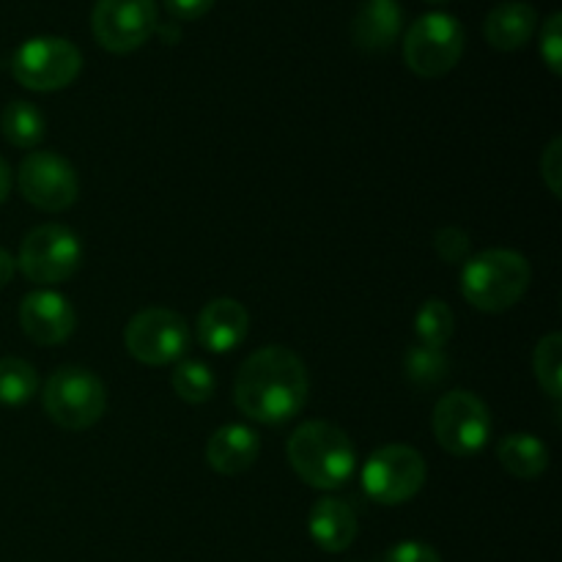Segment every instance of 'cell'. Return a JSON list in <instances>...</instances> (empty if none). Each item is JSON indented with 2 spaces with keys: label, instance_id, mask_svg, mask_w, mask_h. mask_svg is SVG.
I'll list each match as a JSON object with an SVG mask.
<instances>
[{
  "label": "cell",
  "instance_id": "1",
  "mask_svg": "<svg viewBox=\"0 0 562 562\" xmlns=\"http://www.w3.org/2000/svg\"><path fill=\"white\" fill-rule=\"evenodd\" d=\"M234 401L241 415L261 426L294 420L307 401L305 362L285 346L252 351L236 371Z\"/></svg>",
  "mask_w": 562,
  "mask_h": 562
},
{
  "label": "cell",
  "instance_id": "2",
  "mask_svg": "<svg viewBox=\"0 0 562 562\" xmlns=\"http://www.w3.org/2000/svg\"><path fill=\"white\" fill-rule=\"evenodd\" d=\"M289 461L296 475L313 488L333 492L351 481L357 470V450L344 428L324 420H307L291 434Z\"/></svg>",
  "mask_w": 562,
  "mask_h": 562
},
{
  "label": "cell",
  "instance_id": "3",
  "mask_svg": "<svg viewBox=\"0 0 562 562\" xmlns=\"http://www.w3.org/2000/svg\"><path fill=\"white\" fill-rule=\"evenodd\" d=\"M530 263L516 250H483L464 261L461 294L483 313H505L530 289Z\"/></svg>",
  "mask_w": 562,
  "mask_h": 562
},
{
  "label": "cell",
  "instance_id": "4",
  "mask_svg": "<svg viewBox=\"0 0 562 562\" xmlns=\"http://www.w3.org/2000/svg\"><path fill=\"white\" fill-rule=\"evenodd\" d=\"M44 412L64 431H86L102 420L108 409V390L102 379L80 366H64L44 384Z\"/></svg>",
  "mask_w": 562,
  "mask_h": 562
},
{
  "label": "cell",
  "instance_id": "5",
  "mask_svg": "<svg viewBox=\"0 0 562 562\" xmlns=\"http://www.w3.org/2000/svg\"><path fill=\"white\" fill-rule=\"evenodd\" d=\"M464 53V27L453 14L428 11L417 16L404 36V60L415 75L442 77Z\"/></svg>",
  "mask_w": 562,
  "mask_h": 562
},
{
  "label": "cell",
  "instance_id": "6",
  "mask_svg": "<svg viewBox=\"0 0 562 562\" xmlns=\"http://www.w3.org/2000/svg\"><path fill=\"white\" fill-rule=\"evenodd\" d=\"M431 423L434 437L442 445V450L459 459L481 453L492 439V412L470 390H453L442 395Z\"/></svg>",
  "mask_w": 562,
  "mask_h": 562
},
{
  "label": "cell",
  "instance_id": "7",
  "mask_svg": "<svg viewBox=\"0 0 562 562\" xmlns=\"http://www.w3.org/2000/svg\"><path fill=\"white\" fill-rule=\"evenodd\" d=\"M80 49L64 36L27 38L11 58V75L31 91H60L80 75Z\"/></svg>",
  "mask_w": 562,
  "mask_h": 562
},
{
  "label": "cell",
  "instance_id": "8",
  "mask_svg": "<svg viewBox=\"0 0 562 562\" xmlns=\"http://www.w3.org/2000/svg\"><path fill=\"white\" fill-rule=\"evenodd\" d=\"M82 245L77 234L66 225L47 223L33 228L22 239L16 267L31 283L55 285L69 280L80 269Z\"/></svg>",
  "mask_w": 562,
  "mask_h": 562
},
{
  "label": "cell",
  "instance_id": "9",
  "mask_svg": "<svg viewBox=\"0 0 562 562\" xmlns=\"http://www.w3.org/2000/svg\"><path fill=\"white\" fill-rule=\"evenodd\" d=\"M426 459L409 445H387L371 453L360 472L362 492L379 505L409 503L426 483Z\"/></svg>",
  "mask_w": 562,
  "mask_h": 562
},
{
  "label": "cell",
  "instance_id": "10",
  "mask_svg": "<svg viewBox=\"0 0 562 562\" xmlns=\"http://www.w3.org/2000/svg\"><path fill=\"white\" fill-rule=\"evenodd\" d=\"M126 351L143 366H170L190 349V327L168 307H146L135 313L124 329Z\"/></svg>",
  "mask_w": 562,
  "mask_h": 562
},
{
  "label": "cell",
  "instance_id": "11",
  "mask_svg": "<svg viewBox=\"0 0 562 562\" xmlns=\"http://www.w3.org/2000/svg\"><path fill=\"white\" fill-rule=\"evenodd\" d=\"M157 0H97L91 27L110 53H132L157 31Z\"/></svg>",
  "mask_w": 562,
  "mask_h": 562
},
{
  "label": "cell",
  "instance_id": "12",
  "mask_svg": "<svg viewBox=\"0 0 562 562\" xmlns=\"http://www.w3.org/2000/svg\"><path fill=\"white\" fill-rule=\"evenodd\" d=\"M22 198L42 212H64L80 195L75 168L53 151H33L16 170Z\"/></svg>",
  "mask_w": 562,
  "mask_h": 562
},
{
  "label": "cell",
  "instance_id": "13",
  "mask_svg": "<svg viewBox=\"0 0 562 562\" xmlns=\"http://www.w3.org/2000/svg\"><path fill=\"white\" fill-rule=\"evenodd\" d=\"M22 333L36 346L66 344L75 333V307L58 291H31L20 305Z\"/></svg>",
  "mask_w": 562,
  "mask_h": 562
},
{
  "label": "cell",
  "instance_id": "14",
  "mask_svg": "<svg viewBox=\"0 0 562 562\" xmlns=\"http://www.w3.org/2000/svg\"><path fill=\"white\" fill-rule=\"evenodd\" d=\"M247 333H250V313L239 300H231V296L212 300L198 316V340L203 349L214 355L234 351L236 346L245 344Z\"/></svg>",
  "mask_w": 562,
  "mask_h": 562
},
{
  "label": "cell",
  "instance_id": "15",
  "mask_svg": "<svg viewBox=\"0 0 562 562\" xmlns=\"http://www.w3.org/2000/svg\"><path fill=\"white\" fill-rule=\"evenodd\" d=\"M261 453V439L250 426L231 423L217 428L206 442V461L220 475H241L256 464Z\"/></svg>",
  "mask_w": 562,
  "mask_h": 562
},
{
  "label": "cell",
  "instance_id": "16",
  "mask_svg": "<svg viewBox=\"0 0 562 562\" xmlns=\"http://www.w3.org/2000/svg\"><path fill=\"white\" fill-rule=\"evenodd\" d=\"M404 27L398 0H366L351 22V38L366 53H384L393 47Z\"/></svg>",
  "mask_w": 562,
  "mask_h": 562
},
{
  "label": "cell",
  "instance_id": "17",
  "mask_svg": "<svg viewBox=\"0 0 562 562\" xmlns=\"http://www.w3.org/2000/svg\"><path fill=\"white\" fill-rule=\"evenodd\" d=\"M311 538L329 554L346 552L357 538V514L338 497H324L311 510Z\"/></svg>",
  "mask_w": 562,
  "mask_h": 562
},
{
  "label": "cell",
  "instance_id": "18",
  "mask_svg": "<svg viewBox=\"0 0 562 562\" xmlns=\"http://www.w3.org/2000/svg\"><path fill=\"white\" fill-rule=\"evenodd\" d=\"M538 27V11L525 0L497 3L486 16V38L494 49L514 53L525 47Z\"/></svg>",
  "mask_w": 562,
  "mask_h": 562
},
{
  "label": "cell",
  "instance_id": "19",
  "mask_svg": "<svg viewBox=\"0 0 562 562\" xmlns=\"http://www.w3.org/2000/svg\"><path fill=\"white\" fill-rule=\"evenodd\" d=\"M497 459L519 481H536L549 467V448L532 434H508L499 439Z\"/></svg>",
  "mask_w": 562,
  "mask_h": 562
},
{
  "label": "cell",
  "instance_id": "20",
  "mask_svg": "<svg viewBox=\"0 0 562 562\" xmlns=\"http://www.w3.org/2000/svg\"><path fill=\"white\" fill-rule=\"evenodd\" d=\"M0 130H3L5 140L16 148H36L44 140V115L36 104L31 102H16L5 104L3 115H0Z\"/></svg>",
  "mask_w": 562,
  "mask_h": 562
},
{
  "label": "cell",
  "instance_id": "21",
  "mask_svg": "<svg viewBox=\"0 0 562 562\" xmlns=\"http://www.w3.org/2000/svg\"><path fill=\"white\" fill-rule=\"evenodd\" d=\"M450 360L442 349L426 344H415L404 355V376L417 390H434L448 379Z\"/></svg>",
  "mask_w": 562,
  "mask_h": 562
},
{
  "label": "cell",
  "instance_id": "22",
  "mask_svg": "<svg viewBox=\"0 0 562 562\" xmlns=\"http://www.w3.org/2000/svg\"><path fill=\"white\" fill-rule=\"evenodd\" d=\"M38 373L22 357H3L0 360V404L22 406L36 395Z\"/></svg>",
  "mask_w": 562,
  "mask_h": 562
},
{
  "label": "cell",
  "instance_id": "23",
  "mask_svg": "<svg viewBox=\"0 0 562 562\" xmlns=\"http://www.w3.org/2000/svg\"><path fill=\"white\" fill-rule=\"evenodd\" d=\"M170 384H173V393L187 404H206L214 395L217 379H214L212 368L206 362L181 360L170 373Z\"/></svg>",
  "mask_w": 562,
  "mask_h": 562
},
{
  "label": "cell",
  "instance_id": "24",
  "mask_svg": "<svg viewBox=\"0 0 562 562\" xmlns=\"http://www.w3.org/2000/svg\"><path fill=\"white\" fill-rule=\"evenodd\" d=\"M456 316L445 300H426L415 316V333L420 344L442 349L453 338Z\"/></svg>",
  "mask_w": 562,
  "mask_h": 562
},
{
  "label": "cell",
  "instance_id": "25",
  "mask_svg": "<svg viewBox=\"0 0 562 562\" xmlns=\"http://www.w3.org/2000/svg\"><path fill=\"white\" fill-rule=\"evenodd\" d=\"M562 338L558 333L541 338V344L536 346V355H532V371H536L538 384L543 387V393H549L552 398L562 395Z\"/></svg>",
  "mask_w": 562,
  "mask_h": 562
},
{
  "label": "cell",
  "instance_id": "26",
  "mask_svg": "<svg viewBox=\"0 0 562 562\" xmlns=\"http://www.w3.org/2000/svg\"><path fill=\"white\" fill-rule=\"evenodd\" d=\"M434 250H437V256L445 263H464L472 250L470 234L464 228H459V225L439 228L437 236H434Z\"/></svg>",
  "mask_w": 562,
  "mask_h": 562
},
{
  "label": "cell",
  "instance_id": "27",
  "mask_svg": "<svg viewBox=\"0 0 562 562\" xmlns=\"http://www.w3.org/2000/svg\"><path fill=\"white\" fill-rule=\"evenodd\" d=\"M541 55L552 75H562V14L554 11L541 27Z\"/></svg>",
  "mask_w": 562,
  "mask_h": 562
},
{
  "label": "cell",
  "instance_id": "28",
  "mask_svg": "<svg viewBox=\"0 0 562 562\" xmlns=\"http://www.w3.org/2000/svg\"><path fill=\"white\" fill-rule=\"evenodd\" d=\"M541 176L543 181H547L549 192H552L554 198H560L562 192V140L560 137H554V140L547 146V151H543Z\"/></svg>",
  "mask_w": 562,
  "mask_h": 562
},
{
  "label": "cell",
  "instance_id": "29",
  "mask_svg": "<svg viewBox=\"0 0 562 562\" xmlns=\"http://www.w3.org/2000/svg\"><path fill=\"white\" fill-rule=\"evenodd\" d=\"M384 562H442L439 552L423 541H401L384 554Z\"/></svg>",
  "mask_w": 562,
  "mask_h": 562
},
{
  "label": "cell",
  "instance_id": "30",
  "mask_svg": "<svg viewBox=\"0 0 562 562\" xmlns=\"http://www.w3.org/2000/svg\"><path fill=\"white\" fill-rule=\"evenodd\" d=\"M165 5L176 20H198L212 9L214 0H165Z\"/></svg>",
  "mask_w": 562,
  "mask_h": 562
},
{
  "label": "cell",
  "instance_id": "31",
  "mask_svg": "<svg viewBox=\"0 0 562 562\" xmlns=\"http://www.w3.org/2000/svg\"><path fill=\"white\" fill-rule=\"evenodd\" d=\"M14 269H16L14 256H11L9 250H3V247H0V289L11 283V278H14Z\"/></svg>",
  "mask_w": 562,
  "mask_h": 562
},
{
  "label": "cell",
  "instance_id": "32",
  "mask_svg": "<svg viewBox=\"0 0 562 562\" xmlns=\"http://www.w3.org/2000/svg\"><path fill=\"white\" fill-rule=\"evenodd\" d=\"M9 192H11V168L5 165V159L0 157V203L9 198Z\"/></svg>",
  "mask_w": 562,
  "mask_h": 562
},
{
  "label": "cell",
  "instance_id": "33",
  "mask_svg": "<svg viewBox=\"0 0 562 562\" xmlns=\"http://www.w3.org/2000/svg\"><path fill=\"white\" fill-rule=\"evenodd\" d=\"M157 31L162 33L165 42H168V38H170V42H176V38H179V27H176L173 22H170V25H157Z\"/></svg>",
  "mask_w": 562,
  "mask_h": 562
},
{
  "label": "cell",
  "instance_id": "34",
  "mask_svg": "<svg viewBox=\"0 0 562 562\" xmlns=\"http://www.w3.org/2000/svg\"><path fill=\"white\" fill-rule=\"evenodd\" d=\"M431 3H448V0H431Z\"/></svg>",
  "mask_w": 562,
  "mask_h": 562
}]
</instances>
